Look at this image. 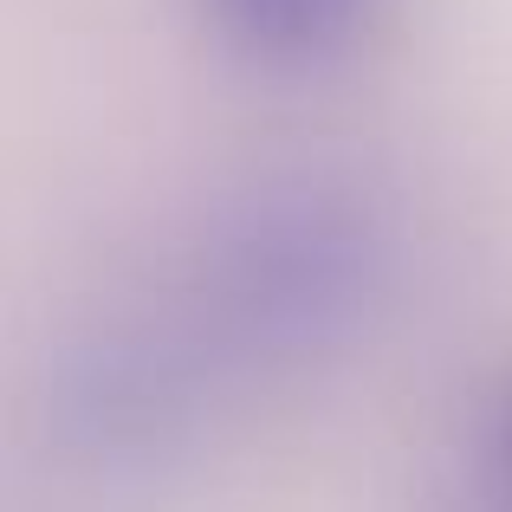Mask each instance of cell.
Returning a JSON list of instances; mask_svg holds the SVG:
<instances>
[{"label": "cell", "instance_id": "6da1fadb", "mask_svg": "<svg viewBox=\"0 0 512 512\" xmlns=\"http://www.w3.org/2000/svg\"><path fill=\"white\" fill-rule=\"evenodd\" d=\"M234 7L273 46H318L325 33L357 20V7H370V0H234Z\"/></svg>", "mask_w": 512, "mask_h": 512}]
</instances>
